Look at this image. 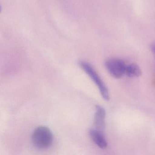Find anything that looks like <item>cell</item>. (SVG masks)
<instances>
[{"label":"cell","instance_id":"6da1fadb","mask_svg":"<svg viewBox=\"0 0 155 155\" xmlns=\"http://www.w3.org/2000/svg\"><path fill=\"white\" fill-rule=\"evenodd\" d=\"M31 141L33 146L39 149H45L49 147L53 141L52 132L49 128L44 126L35 129L31 136Z\"/></svg>","mask_w":155,"mask_h":155},{"label":"cell","instance_id":"7a4b0ae2","mask_svg":"<svg viewBox=\"0 0 155 155\" xmlns=\"http://www.w3.org/2000/svg\"><path fill=\"white\" fill-rule=\"evenodd\" d=\"M79 65L97 85L103 98L106 101L109 100V93L107 87L94 68L90 64L84 61H80Z\"/></svg>","mask_w":155,"mask_h":155},{"label":"cell","instance_id":"3957f363","mask_svg":"<svg viewBox=\"0 0 155 155\" xmlns=\"http://www.w3.org/2000/svg\"><path fill=\"white\" fill-rule=\"evenodd\" d=\"M105 66L108 73L115 78H120L126 74L127 65L121 60L110 59L105 62Z\"/></svg>","mask_w":155,"mask_h":155},{"label":"cell","instance_id":"277c9868","mask_svg":"<svg viewBox=\"0 0 155 155\" xmlns=\"http://www.w3.org/2000/svg\"><path fill=\"white\" fill-rule=\"evenodd\" d=\"M106 111L101 106L97 105L94 117V123L96 129L103 132L105 126Z\"/></svg>","mask_w":155,"mask_h":155},{"label":"cell","instance_id":"5b68a950","mask_svg":"<svg viewBox=\"0 0 155 155\" xmlns=\"http://www.w3.org/2000/svg\"><path fill=\"white\" fill-rule=\"evenodd\" d=\"M93 142L100 148L104 149L107 147L108 143L102 131L98 130L91 129L89 132Z\"/></svg>","mask_w":155,"mask_h":155},{"label":"cell","instance_id":"8992f818","mask_svg":"<svg viewBox=\"0 0 155 155\" xmlns=\"http://www.w3.org/2000/svg\"><path fill=\"white\" fill-rule=\"evenodd\" d=\"M142 74L141 69L137 64L134 63L127 65L126 74L130 78H138Z\"/></svg>","mask_w":155,"mask_h":155},{"label":"cell","instance_id":"52a82bcc","mask_svg":"<svg viewBox=\"0 0 155 155\" xmlns=\"http://www.w3.org/2000/svg\"><path fill=\"white\" fill-rule=\"evenodd\" d=\"M150 50L155 58V43L152 44L150 46Z\"/></svg>","mask_w":155,"mask_h":155}]
</instances>
